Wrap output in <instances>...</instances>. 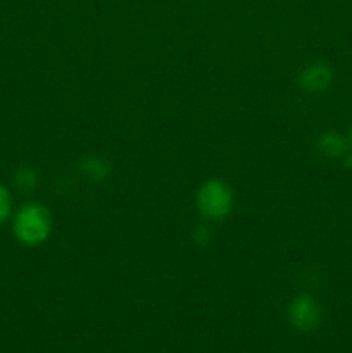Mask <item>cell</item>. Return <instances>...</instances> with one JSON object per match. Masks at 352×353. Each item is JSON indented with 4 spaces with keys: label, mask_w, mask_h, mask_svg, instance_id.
Listing matches in <instances>:
<instances>
[{
    "label": "cell",
    "mask_w": 352,
    "mask_h": 353,
    "mask_svg": "<svg viewBox=\"0 0 352 353\" xmlns=\"http://www.w3.org/2000/svg\"><path fill=\"white\" fill-rule=\"evenodd\" d=\"M50 233V216L41 205H26L14 219V234L24 245L41 243Z\"/></svg>",
    "instance_id": "1"
},
{
    "label": "cell",
    "mask_w": 352,
    "mask_h": 353,
    "mask_svg": "<svg viewBox=\"0 0 352 353\" xmlns=\"http://www.w3.org/2000/svg\"><path fill=\"white\" fill-rule=\"evenodd\" d=\"M231 202H233V196H231L230 188L217 179L207 181L197 195L200 214L209 219H221L226 216L231 210Z\"/></svg>",
    "instance_id": "2"
},
{
    "label": "cell",
    "mask_w": 352,
    "mask_h": 353,
    "mask_svg": "<svg viewBox=\"0 0 352 353\" xmlns=\"http://www.w3.org/2000/svg\"><path fill=\"white\" fill-rule=\"evenodd\" d=\"M289 321L295 330L311 331L320 324L321 309L317 302L311 296H297L289 307Z\"/></svg>",
    "instance_id": "3"
},
{
    "label": "cell",
    "mask_w": 352,
    "mask_h": 353,
    "mask_svg": "<svg viewBox=\"0 0 352 353\" xmlns=\"http://www.w3.org/2000/svg\"><path fill=\"white\" fill-rule=\"evenodd\" d=\"M299 79L300 85L309 92H323L331 83V69L323 62H313L302 69Z\"/></svg>",
    "instance_id": "4"
},
{
    "label": "cell",
    "mask_w": 352,
    "mask_h": 353,
    "mask_svg": "<svg viewBox=\"0 0 352 353\" xmlns=\"http://www.w3.org/2000/svg\"><path fill=\"white\" fill-rule=\"evenodd\" d=\"M317 147L326 157H338L345 152V140L337 133H324L317 141Z\"/></svg>",
    "instance_id": "5"
},
{
    "label": "cell",
    "mask_w": 352,
    "mask_h": 353,
    "mask_svg": "<svg viewBox=\"0 0 352 353\" xmlns=\"http://www.w3.org/2000/svg\"><path fill=\"white\" fill-rule=\"evenodd\" d=\"M83 171H85V174L88 176V178H102V176L106 174V164L97 161V159H90V161L83 162Z\"/></svg>",
    "instance_id": "6"
},
{
    "label": "cell",
    "mask_w": 352,
    "mask_h": 353,
    "mask_svg": "<svg viewBox=\"0 0 352 353\" xmlns=\"http://www.w3.org/2000/svg\"><path fill=\"white\" fill-rule=\"evenodd\" d=\"M10 214V195L2 185H0V223L9 217Z\"/></svg>",
    "instance_id": "7"
},
{
    "label": "cell",
    "mask_w": 352,
    "mask_h": 353,
    "mask_svg": "<svg viewBox=\"0 0 352 353\" xmlns=\"http://www.w3.org/2000/svg\"><path fill=\"white\" fill-rule=\"evenodd\" d=\"M351 140H352V134H351Z\"/></svg>",
    "instance_id": "8"
}]
</instances>
